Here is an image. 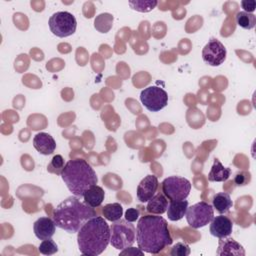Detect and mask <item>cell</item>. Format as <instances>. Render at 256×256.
<instances>
[{
  "label": "cell",
  "mask_w": 256,
  "mask_h": 256,
  "mask_svg": "<svg viewBox=\"0 0 256 256\" xmlns=\"http://www.w3.org/2000/svg\"><path fill=\"white\" fill-rule=\"evenodd\" d=\"M136 242L143 252L150 254L161 252L173 242L167 221L162 216H142L136 227Z\"/></svg>",
  "instance_id": "cell-1"
},
{
  "label": "cell",
  "mask_w": 256,
  "mask_h": 256,
  "mask_svg": "<svg viewBox=\"0 0 256 256\" xmlns=\"http://www.w3.org/2000/svg\"><path fill=\"white\" fill-rule=\"evenodd\" d=\"M52 216L56 227L68 233H77L89 219L97 216V213L94 208L73 195L58 204Z\"/></svg>",
  "instance_id": "cell-2"
},
{
  "label": "cell",
  "mask_w": 256,
  "mask_h": 256,
  "mask_svg": "<svg viewBox=\"0 0 256 256\" xmlns=\"http://www.w3.org/2000/svg\"><path fill=\"white\" fill-rule=\"evenodd\" d=\"M77 233L79 251L83 255L97 256L110 243V226L101 216L89 219Z\"/></svg>",
  "instance_id": "cell-3"
},
{
  "label": "cell",
  "mask_w": 256,
  "mask_h": 256,
  "mask_svg": "<svg viewBox=\"0 0 256 256\" xmlns=\"http://www.w3.org/2000/svg\"><path fill=\"white\" fill-rule=\"evenodd\" d=\"M60 175L69 191L79 198L83 197L85 191L98 182L94 169L86 160L81 158L69 160Z\"/></svg>",
  "instance_id": "cell-4"
},
{
  "label": "cell",
  "mask_w": 256,
  "mask_h": 256,
  "mask_svg": "<svg viewBox=\"0 0 256 256\" xmlns=\"http://www.w3.org/2000/svg\"><path fill=\"white\" fill-rule=\"evenodd\" d=\"M110 244L117 250L132 246L136 240V228L126 219L114 221L110 226Z\"/></svg>",
  "instance_id": "cell-5"
},
{
  "label": "cell",
  "mask_w": 256,
  "mask_h": 256,
  "mask_svg": "<svg viewBox=\"0 0 256 256\" xmlns=\"http://www.w3.org/2000/svg\"><path fill=\"white\" fill-rule=\"evenodd\" d=\"M51 32L57 37L64 38L73 35L76 31L77 21L73 14L67 11L54 13L48 21Z\"/></svg>",
  "instance_id": "cell-6"
},
{
  "label": "cell",
  "mask_w": 256,
  "mask_h": 256,
  "mask_svg": "<svg viewBox=\"0 0 256 256\" xmlns=\"http://www.w3.org/2000/svg\"><path fill=\"white\" fill-rule=\"evenodd\" d=\"M161 184H162V193L170 201L186 199L191 190L190 181L180 176L167 177L163 180Z\"/></svg>",
  "instance_id": "cell-7"
},
{
  "label": "cell",
  "mask_w": 256,
  "mask_h": 256,
  "mask_svg": "<svg viewBox=\"0 0 256 256\" xmlns=\"http://www.w3.org/2000/svg\"><path fill=\"white\" fill-rule=\"evenodd\" d=\"M185 216L189 226L198 229L211 222L214 217V208L209 203L201 201L188 207Z\"/></svg>",
  "instance_id": "cell-8"
},
{
  "label": "cell",
  "mask_w": 256,
  "mask_h": 256,
  "mask_svg": "<svg viewBox=\"0 0 256 256\" xmlns=\"http://www.w3.org/2000/svg\"><path fill=\"white\" fill-rule=\"evenodd\" d=\"M140 100L147 110L157 112L168 104V94L161 87L149 86L141 91Z\"/></svg>",
  "instance_id": "cell-9"
},
{
  "label": "cell",
  "mask_w": 256,
  "mask_h": 256,
  "mask_svg": "<svg viewBox=\"0 0 256 256\" xmlns=\"http://www.w3.org/2000/svg\"><path fill=\"white\" fill-rule=\"evenodd\" d=\"M227 51L225 46L216 38H212L202 50L203 61L209 66H219L226 59Z\"/></svg>",
  "instance_id": "cell-10"
},
{
  "label": "cell",
  "mask_w": 256,
  "mask_h": 256,
  "mask_svg": "<svg viewBox=\"0 0 256 256\" xmlns=\"http://www.w3.org/2000/svg\"><path fill=\"white\" fill-rule=\"evenodd\" d=\"M158 178L155 175L145 176L137 186V198L140 202H148L158 188Z\"/></svg>",
  "instance_id": "cell-11"
},
{
  "label": "cell",
  "mask_w": 256,
  "mask_h": 256,
  "mask_svg": "<svg viewBox=\"0 0 256 256\" xmlns=\"http://www.w3.org/2000/svg\"><path fill=\"white\" fill-rule=\"evenodd\" d=\"M209 231L212 236L217 238H226L230 236L233 230V222L232 220L224 215H219L213 217L210 222Z\"/></svg>",
  "instance_id": "cell-12"
},
{
  "label": "cell",
  "mask_w": 256,
  "mask_h": 256,
  "mask_svg": "<svg viewBox=\"0 0 256 256\" xmlns=\"http://www.w3.org/2000/svg\"><path fill=\"white\" fill-rule=\"evenodd\" d=\"M55 228L56 224L50 217H40L33 225L34 234L39 240L50 239L55 233Z\"/></svg>",
  "instance_id": "cell-13"
},
{
  "label": "cell",
  "mask_w": 256,
  "mask_h": 256,
  "mask_svg": "<svg viewBox=\"0 0 256 256\" xmlns=\"http://www.w3.org/2000/svg\"><path fill=\"white\" fill-rule=\"evenodd\" d=\"M217 255H234V256H244L245 250L243 246L238 243L233 238H220L218 242V248L216 251Z\"/></svg>",
  "instance_id": "cell-14"
},
{
  "label": "cell",
  "mask_w": 256,
  "mask_h": 256,
  "mask_svg": "<svg viewBox=\"0 0 256 256\" xmlns=\"http://www.w3.org/2000/svg\"><path fill=\"white\" fill-rule=\"evenodd\" d=\"M33 146L40 154L50 155L56 149V142L50 134L40 132L34 136Z\"/></svg>",
  "instance_id": "cell-15"
},
{
  "label": "cell",
  "mask_w": 256,
  "mask_h": 256,
  "mask_svg": "<svg viewBox=\"0 0 256 256\" xmlns=\"http://www.w3.org/2000/svg\"><path fill=\"white\" fill-rule=\"evenodd\" d=\"M188 201L184 200H171L167 207V216L170 221H178L182 219L187 211Z\"/></svg>",
  "instance_id": "cell-16"
},
{
  "label": "cell",
  "mask_w": 256,
  "mask_h": 256,
  "mask_svg": "<svg viewBox=\"0 0 256 256\" xmlns=\"http://www.w3.org/2000/svg\"><path fill=\"white\" fill-rule=\"evenodd\" d=\"M231 175V168L224 167L218 158L214 159L211 170L208 174V180L210 182H224Z\"/></svg>",
  "instance_id": "cell-17"
},
{
  "label": "cell",
  "mask_w": 256,
  "mask_h": 256,
  "mask_svg": "<svg viewBox=\"0 0 256 256\" xmlns=\"http://www.w3.org/2000/svg\"><path fill=\"white\" fill-rule=\"evenodd\" d=\"M105 197V192L102 187L98 185H93L89 189H87L83 195L84 202L92 208L99 207Z\"/></svg>",
  "instance_id": "cell-18"
},
{
  "label": "cell",
  "mask_w": 256,
  "mask_h": 256,
  "mask_svg": "<svg viewBox=\"0 0 256 256\" xmlns=\"http://www.w3.org/2000/svg\"><path fill=\"white\" fill-rule=\"evenodd\" d=\"M168 207V200L166 196L159 192L155 194L149 201L146 206V210L151 213V214H156V215H161L166 212Z\"/></svg>",
  "instance_id": "cell-19"
},
{
  "label": "cell",
  "mask_w": 256,
  "mask_h": 256,
  "mask_svg": "<svg viewBox=\"0 0 256 256\" xmlns=\"http://www.w3.org/2000/svg\"><path fill=\"white\" fill-rule=\"evenodd\" d=\"M212 204H213L212 205L213 208L216 209V211L220 214L227 213L230 210V208H232L233 206V202L230 195L225 192L216 193L213 196Z\"/></svg>",
  "instance_id": "cell-20"
},
{
  "label": "cell",
  "mask_w": 256,
  "mask_h": 256,
  "mask_svg": "<svg viewBox=\"0 0 256 256\" xmlns=\"http://www.w3.org/2000/svg\"><path fill=\"white\" fill-rule=\"evenodd\" d=\"M102 215L108 221L114 222L121 219L123 215V208L120 203H109L102 208Z\"/></svg>",
  "instance_id": "cell-21"
},
{
  "label": "cell",
  "mask_w": 256,
  "mask_h": 256,
  "mask_svg": "<svg viewBox=\"0 0 256 256\" xmlns=\"http://www.w3.org/2000/svg\"><path fill=\"white\" fill-rule=\"evenodd\" d=\"M236 23L243 29L250 30L255 27L256 16L252 13H247L245 11H240L236 14Z\"/></svg>",
  "instance_id": "cell-22"
},
{
  "label": "cell",
  "mask_w": 256,
  "mask_h": 256,
  "mask_svg": "<svg viewBox=\"0 0 256 256\" xmlns=\"http://www.w3.org/2000/svg\"><path fill=\"white\" fill-rule=\"evenodd\" d=\"M128 4L133 10L145 13V12H150L151 10H153L156 7V5L158 4V2L155 0H145V1L135 0V1H129Z\"/></svg>",
  "instance_id": "cell-23"
},
{
  "label": "cell",
  "mask_w": 256,
  "mask_h": 256,
  "mask_svg": "<svg viewBox=\"0 0 256 256\" xmlns=\"http://www.w3.org/2000/svg\"><path fill=\"white\" fill-rule=\"evenodd\" d=\"M39 252L43 255H53L58 251V246L51 238L43 240L38 248Z\"/></svg>",
  "instance_id": "cell-24"
},
{
  "label": "cell",
  "mask_w": 256,
  "mask_h": 256,
  "mask_svg": "<svg viewBox=\"0 0 256 256\" xmlns=\"http://www.w3.org/2000/svg\"><path fill=\"white\" fill-rule=\"evenodd\" d=\"M64 166H65V164H64L63 157L59 154H56L53 156L50 164L48 165V170L50 172H53L56 174H61Z\"/></svg>",
  "instance_id": "cell-25"
},
{
  "label": "cell",
  "mask_w": 256,
  "mask_h": 256,
  "mask_svg": "<svg viewBox=\"0 0 256 256\" xmlns=\"http://www.w3.org/2000/svg\"><path fill=\"white\" fill-rule=\"evenodd\" d=\"M191 250L188 244L184 242H177L171 249L170 254L172 256H188Z\"/></svg>",
  "instance_id": "cell-26"
},
{
  "label": "cell",
  "mask_w": 256,
  "mask_h": 256,
  "mask_svg": "<svg viewBox=\"0 0 256 256\" xmlns=\"http://www.w3.org/2000/svg\"><path fill=\"white\" fill-rule=\"evenodd\" d=\"M251 180V175L249 172L246 171H238L234 176V183L236 186H245Z\"/></svg>",
  "instance_id": "cell-27"
},
{
  "label": "cell",
  "mask_w": 256,
  "mask_h": 256,
  "mask_svg": "<svg viewBox=\"0 0 256 256\" xmlns=\"http://www.w3.org/2000/svg\"><path fill=\"white\" fill-rule=\"evenodd\" d=\"M139 217V211L136 208H129L125 212V219L129 222H135Z\"/></svg>",
  "instance_id": "cell-28"
},
{
  "label": "cell",
  "mask_w": 256,
  "mask_h": 256,
  "mask_svg": "<svg viewBox=\"0 0 256 256\" xmlns=\"http://www.w3.org/2000/svg\"><path fill=\"white\" fill-rule=\"evenodd\" d=\"M241 6L244 9L245 12L247 13H251L255 10V6H256V2L254 0L249 1V0H243L241 2Z\"/></svg>",
  "instance_id": "cell-29"
},
{
  "label": "cell",
  "mask_w": 256,
  "mask_h": 256,
  "mask_svg": "<svg viewBox=\"0 0 256 256\" xmlns=\"http://www.w3.org/2000/svg\"><path fill=\"white\" fill-rule=\"evenodd\" d=\"M136 254H139V255H143L144 252L138 247V249L130 246L128 248H125L123 249L121 252H120V255H136Z\"/></svg>",
  "instance_id": "cell-30"
}]
</instances>
